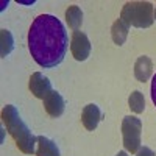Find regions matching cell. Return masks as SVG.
<instances>
[{
    "mask_svg": "<svg viewBox=\"0 0 156 156\" xmlns=\"http://www.w3.org/2000/svg\"><path fill=\"white\" fill-rule=\"evenodd\" d=\"M140 131L142 122L134 115H126L122 120V136L123 145L128 153H137L140 148Z\"/></svg>",
    "mask_w": 156,
    "mask_h": 156,
    "instance_id": "277c9868",
    "label": "cell"
},
{
    "mask_svg": "<svg viewBox=\"0 0 156 156\" xmlns=\"http://www.w3.org/2000/svg\"><path fill=\"white\" fill-rule=\"evenodd\" d=\"M136 156H156V154H154V151H153L151 148H148V147H140V148L137 150Z\"/></svg>",
    "mask_w": 156,
    "mask_h": 156,
    "instance_id": "9a60e30c",
    "label": "cell"
},
{
    "mask_svg": "<svg viewBox=\"0 0 156 156\" xmlns=\"http://www.w3.org/2000/svg\"><path fill=\"white\" fill-rule=\"evenodd\" d=\"M2 120H3V125L6 126V131L16 140V145L19 147V150L25 154H33L36 151L34 147L37 144V137L23 123L16 106L6 105L2 109Z\"/></svg>",
    "mask_w": 156,
    "mask_h": 156,
    "instance_id": "7a4b0ae2",
    "label": "cell"
},
{
    "mask_svg": "<svg viewBox=\"0 0 156 156\" xmlns=\"http://www.w3.org/2000/svg\"><path fill=\"white\" fill-rule=\"evenodd\" d=\"M151 100H153V103L156 105V73H154L153 80H151Z\"/></svg>",
    "mask_w": 156,
    "mask_h": 156,
    "instance_id": "2e32d148",
    "label": "cell"
},
{
    "mask_svg": "<svg viewBox=\"0 0 156 156\" xmlns=\"http://www.w3.org/2000/svg\"><path fill=\"white\" fill-rule=\"evenodd\" d=\"M128 105H129V108H131V111L136 112V114L144 112V109H145L144 94H142L140 90H133L131 95H129V98H128Z\"/></svg>",
    "mask_w": 156,
    "mask_h": 156,
    "instance_id": "4fadbf2b",
    "label": "cell"
},
{
    "mask_svg": "<svg viewBox=\"0 0 156 156\" xmlns=\"http://www.w3.org/2000/svg\"><path fill=\"white\" fill-rule=\"evenodd\" d=\"M120 19L136 28H148L154 22V8L150 2H128L123 5Z\"/></svg>",
    "mask_w": 156,
    "mask_h": 156,
    "instance_id": "3957f363",
    "label": "cell"
},
{
    "mask_svg": "<svg viewBox=\"0 0 156 156\" xmlns=\"http://www.w3.org/2000/svg\"><path fill=\"white\" fill-rule=\"evenodd\" d=\"M153 72V62L148 56H139L136 64H134V76L137 81L145 83L148 81V78L151 76Z\"/></svg>",
    "mask_w": 156,
    "mask_h": 156,
    "instance_id": "9c48e42d",
    "label": "cell"
},
{
    "mask_svg": "<svg viewBox=\"0 0 156 156\" xmlns=\"http://www.w3.org/2000/svg\"><path fill=\"white\" fill-rule=\"evenodd\" d=\"M31 94L36 97V98H45L51 90V83L47 76H44L41 72H34L31 76H30V84H28Z\"/></svg>",
    "mask_w": 156,
    "mask_h": 156,
    "instance_id": "8992f818",
    "label": "cell"
},
{
    "mask_svg": "<svg viewBox=\"0 0 156 156\" xmlns=\"http://www.w3.org/2000/svg\"><path fill=\"white\" fill-rule=\"evenodd\" d=\"M66 20L69 23V27L73 31H78V28L81 27V22H83V12L81 9L78 8L76 5H72L66 9Z\"/></svg>",
    "mask_w": 156,
    "mask_h": 156,
    "instance_id": "7c38bea8",
    "label": "cell"
},
{
    "mask_svg": "<svg viewBox=\"0 0 156 156\" xmlns=\"http://www.w3.org/2000/svg\"><path fill=\"white\" fill-rule=\"evenodd\" d=\"M115 156H129V154H128V151L125 150V151H119V153H117Z\"/></svg>",
    "mask_w": 156,
    "mask_h": 156,
    "instance_id": "e0dca14e",
    "label": "cell"
},
{
    "mask_svg": "<svg viewBox=\"0 0 156 156\" xmlns=\"http://www.w3.org/2000/svg\"><path fill=\"white\" fill-rule=\"evenodd\" d=\"M12 48V37L9 34V31L2 30V58H5Z\"/></svg>",
    "mask_w": 156,
    "mask_h": 156,
    "instance_id": "5bb4252c",
    "label": "cell"
},
{
    "mask_svg": "<svg viewBox=\"0 0 156 156\" xmlns=\"http://www.w3.org/2000/svg\"><path fill=\"white\" fill-rule=\"evenodd\" d=\"M69 47L67 31L61 20L51 14L37 16L28 31V48L33 59L44 69L62 62Z\"/></svg>",
    "mask_w": 156,
    "mask_h": 156,
    "instance_id": "6da1fadb",
    "label": "cell"
},
{
    "mask_svg": "<svg viewBox=\"0 0 156 156\" xmlns=\"http://www.w3.org/2000/svg\"><path fill=\"white\" fill-rule=\"evenodd\" d=\"M44 106H45V111L48 112V115L59 117V115H62L64 109H66V103H64V98L61 97L58 90H51L44 98Z\"/></svg>",
    "mask_w": 156,
    "mask_h": 156,
    "instance_id": "52a82bcc",
    "label": "cell"
},
{
    "mask_svg": "<svg viewBox=\"0 0 156 156\" xmlns=\"http://www.w3.org/2000/svg\"><path fill=\"white\" fill-rule=\"evenodd\" d=\"M70 51L76 61H86L90 53L89 37L83 31H73L70 41Z\"/></svg>",
    "mask_w": 156,
    "mask_h": 156,
    "instance_id": "5b68a950",
    "label": "cell"
},
{
    "mask_svg": "<svg viewBox=\"0 0 156 156\" xmlns=\"http://www.w3.org/2000/svg\"><path fill=\"white\" fill-rule=\"evenodd\" d=\"M36 156H61L58 145L45 136H37V150Z\"/></svg>",
    "mask_w": 156,
    "mask_h": 156,
    "instance_id": "30bf717a",
    "label": "cell"
},
{
    "mask_svg": "<svg viewBox=\"0 0 156 156\" xmlns=\"http://www.w3.org/2000/svg\"><path fill=\"white\" fill-rule=\"evenodd\" d=\"M128 30H129V25H126L120 17L117 19L112 23V28H111V36H112V41L117 45H122L125 42V39L128 36Z\"/></svg>",
    "mask_w": 156,
    "mask_h": 156,
    "instance_id": "8fae6325",
    "label": "cell"
},
{
    "mask_svg": "<svg viewBox=\"0 0 156 156\" xmlns=\"http://www.w3.org/2000/svg\"><path fill=\"white\" fill-rule=\"evenodd\" d=\"M101 120V111L97 105L94 103H89V105L84 106L83 112H81V122L84 125V128L87 131H94V129L98 126Z\"/></svg>",
    "mask_w": 156,
    "mask_h": 156,
    "instance_id": "ba28073f",
    "label": "cell"
},
{
    "mask_svg": "<svg viewBox=\"0 0 156 156\" xmlns=\"http://www.w3.org/2000/svg\"><path fill=\"white\" fill-rule=\"evenodd\" d=\"M154 20H156V8H154Z\"/></svg>",
    "mask_w": 156,
    "mask_h": 156,
    "instance_id": "ac0fdd59",
    "label": "cell"
}]
</instances>
